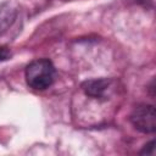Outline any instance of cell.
<instances>
[{
  "mask_svg": "<svg viewBox=\"0 0 156 156\" xmlns=\"http://www.w3.org/2000/svg\"><path fill=\"white\" fill-rule=\"evenodd\" d=\"M55 79V67L51 61L39 58L30 62L26 68L27 84L35 90H44L49 88Z\"/></svg>",
  "mask_w": 156,
  "mask_h": 156,
  "instance_id": "obj_1",
  "label": "cell"
},
{
  "mask_svg": "<svg viewBox=\"0 0 156 156\" xmlns=\"http://www.w3.org/2000/svg\"><path fill=\"white\" fill-rule=\"evenodd\" d=\"M111 87L110 79H93L83 84V90L87 95L93 98H102Z\"/></svg>",
  "mask_w": 156,
  "mask_h": 156,
  "instance_id": "obj_3",
  "label": "cell"
},
{
  "mask_svg": "<svg viewBox=\"0 0 156 156\" xmlns=\"http://www.w3.org/2000/svg\"><path fill=\"white\" fill-rule=\"evenodd\" d=\"M10 56H11V52H10L9 49H6V48H0V62H1V61H5V60H7V58H10Z\"/></svg>",
  "mask_w": 156,
  "mask_h": 156,
  "instance_id": "obj_4",
  "label": "cell"
},
{
  "mask_svg": "<svg viewBox=\"0 0 156 156\" xmlns=\"http://www.w3.org/2000/svg\"><path fill=\"white\" fill-rule=\"evenodd\" d=\"M132 124L143 133H154L156 129V111L152 105H140L130 115Z\"/></svg>",
  "mask_w": 156,
  "mask_h": 156,
  "instance_id": "obj_2",
  "label": "cell"
},
{
  "mask_svg": "<svg viewBox=\"0 0 156 156\" xmlns=\"http://www.w3.org/2000/svg\"><path fill=\"white\" fill-rule=\"evenodd\" d=\"M155 141H151L150 144H147L146 146H147V150L146 149H144L143 151H141V154H151V155H154V149H155Z\"/></svg>",
  "mask_w": 156,
  "mask_h": 156,
  "instance_id": "obj_5",
  "label": "cell"
}]
</instances>
